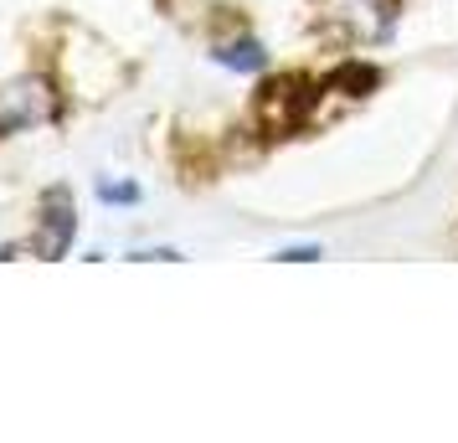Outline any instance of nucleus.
<instances>
[{"mask_svg":"<svg viewBox=\"0 0 458 443\" xmlns=\"http://www.w3.org/2000/svg\"><path fill=\"white\" fill-rule=\"evenodd\" d=\"M211 63L237 72V78H258V72H268V47L258 42L252 31H232V37H222L211 47Z\"/></svg>","mask_w":458,"mask_h":443,"instance_id":"39448f33","label":"nucleus"},{"mask_svg":"<svg viewBox=\"0 0 458 443\" xmlns=\"http://www.w3.org/2000/svg\"><path fill=\"white\" fill-rule=\"evenodd\" d=\"M319 21L355 47H386L402 21V0H319Z\"/></svg>","mask_w":458,"mask_h":443,"instance_id":"f257e3e1","label":"nucleus"},{"mask_svg":"<svg viewBox=\"0 0 458 443\" xmlns=\"http://www.w3.org/2000/svg\"><path fill=\"white\" fill-rule=\"evenodd\" d=\"M325 98V83H310V78H278L263 93V124L273 134H289V129H304V119L314 114V104Z\"/></svg>","mask_w":458,"mask_h":443,"instance_id":"20e7f679","label":"nucleus"},{"mask_svg":"<svg viewBox=\"0 0 458 443\" xmlns=\"http://www.w3.org/2000/svg\"><path fill=\"white\" fill-rule=\"evenodd\" d=\"M52 119H57V88L47 78H16V83L0 88V140L42 129Z\"/></svg>","mask_w":458,"mask_h":443,"instance_id":"f03ea898","label":"nucleus"},{"mask_svg":"<svg viewBox=\"0 0 458 443\" xmlns=\"http://www.w3.org/2000/svg\"><path fill=\"white\" fill-rule=\"evenodd\" d=\"M278 263H314V258H325V248L319 243H289V248H278Z\"/></svg>","mask_w":458,"mask_h":443,"instance_id":"0eeeda50","label":"nucleus"},{"mask_svg":"<svg viewBox=\"0 0 458 443\" xmlns=\"http://www.w3.org/2000/svg\"><path fill=\"white\" fill-rule=\"evenodd\" d=\"M98 201H104V207H140L145 191L134 186L129 175H98Z\"/></svg>","mask_w":458,"mask_h":443,"instance_id":"423d86ee","label":"nucleus"},{"mask_svg":"<svg viewBox=\"0 0 458 443\" xmlns=\"http://www.w3.org/2000/svg\"><path fill=\"white\" fill-rule=\"evenodd\" d=\"M78 237V201L67 186H47L37 201V227H31V253L63 258Z\"/></svg>","mask_w":458,"mask_h":443,"instance_id":"7ed1b4c3","label":"nucleus"}]
</instances>
